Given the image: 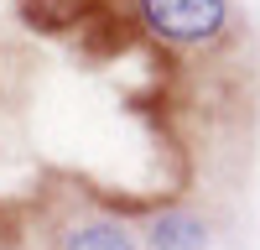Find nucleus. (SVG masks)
Instances as JSON below:
<instances>
[{
	"instance_id": "2",
	"label": "nucleus",
	"mask_w": 260,
	"mask_h": 250,
	"mask_svg": "<svg viewBox=\"0 0 260 250\" xmlns=\"http://www.w3.org/2000/svg\"><path fill=\"white\" fill-rule=\"evenodd\" d=\"M136 240H141V250H208L213 245V224L192 203H167L156 214H146Z\"/></svg>"
},
{
	"instance_id": "1",
	"label": "nucleus",
	"mask_w": 260,
	"mask_h": 250,
	"mask_svg": "<svg viewBox=\"0 0 260 250\" xmlns=\"http://www.w3.org/2000/svg\"><path fill=\"white\" fill-rule=\"evenodd\" d=\"M136 16L161 47H177V52L219 47L240 26L234 0H136Z\"/></svg>"
},
{
	"instance_id": "3",
	"label": "nucleus",
	"mask_w": 260,
	"mask_h": 250,
	"mask_svg": "<svg viewBox=\"0 0 260 250\" xmlns=\"http://www.w3.org/2000/svg\"><path fill=\"white\" fill-rule=\"evenodd\" d=\"M57 250H141L136 229L115 214H89L78 219L73 229H62L57 235Z\"/></svg>"
}]
</instances>
